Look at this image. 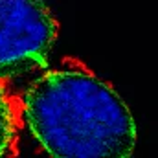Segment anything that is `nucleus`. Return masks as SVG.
<instances>
[{
  "instance_id": "f03ea898",
  "label": "nucleus",
  "mask_w": 158,
  "mask_h": 158,
  "mask_svg": "<svg viewBox=\"0 0 158 158\" xmlns=\"http://www.w3.org/2000/svg\"><path fill=\"white\" fill-rule=\"evenodd\" d=\"M59 26L42 0H0V81L42 70Z\"/></svg>"
},
{
  "instance_id": "f257e3e1",
  "label": "nucleus",
  "mask_w": 158,
  "mask_h": 158,
  "mask_svg": "<svg viewBox=\"0 0 158 158\" xmlns=\"http://www.w3.org/2000/svg\"><path fill=\"white\" fill-rule=\"evenodd\" d=\"M20 116L55 158H127L136 123L119 94L83 64L48 70L20 96Z\"/></svg>"
},
{
  "instance_id": "7ed1b4c3",
  "label": "nucleus",
  "mask_w": 158,
  "mask_h": 158,
  "mask_svg": "<svg viewBox=\"0 0 158 158\" xmlns=\"http://www.w3.org/2000/svg\"><path fill=\"white\" fill-rule=\"evenodd\" d=\"M22 125L20 98L9 90L7 83L0 81V158L17 156Z\"/></svg>"
}]
</instances>
